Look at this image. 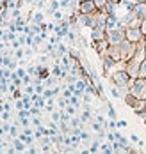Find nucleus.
Instances as JSON below:
<instances>
[{
	"mask_svg": "<svg viewBox=\"0 0 146 154\" xmlns=\"http://www.w3.org/2000/svg\"><path fill=\"white\" fill-rule=\"evenodd\" d=\"M128 94L139 97V99H146V80L144 78H132L128 85Z\"/></svg>",
	"mask_w": 146,
	"mask_h": 154,
	"instance_id": "f257e3e1",
	"label": "nucleus"
},
{
	"mask_svg": "<svg viewBox=\"0 0 146 154\" xmlns=\"http://www.w3.org/2000/svg\"><path fill=\"white\" fill-rule=\"evenodd\" d=\"M111 80L114 82V85H118V87H121V89H125V91H128V85L130 82H132V78H130V75L127 73V69H119V71H116V73H112L111 75Z\"/></svg>",
	"mask_w": 146,
	"mask_h": 154,
	"instance_id": "f03ea898",
	"label": "nucleus"
},
{
	"mask_svg": "<svg viewBox=\"0 0 146 154\" xmlns=\"http://www.w3.org/2000/svg\"><path fill=\"white\" fill-rule=\"evenodd\" d=\"M125 39H127V37H125V29H123V27H116V29L107 30V41H109L111 46L119 45V43L125 41Z\"/></svg>",
	"mask_w": 146,
	"mask_h": 154,
	"instance_id": "7ed1b4c3",
	"label": "nucleus"
},
{
	"mask_svg": "<svg viewBox=\"0 0 146 154\" xmlns=\"http://www.w3.org/2000/svg\"><path fill=\"white\" fill-rule=\"evenodd\" d=\"M125 37L132 43H139V41L144 39V35H143L139 27H125Z\"/></svg>",
	"mask_w": 146,
	"mask_h": 154,
	"instance_id": "20e7f679",
	"label": "nucleus"
},
{
	"mask_svg": "<svg viewBox=\"0 0 146 154\" xmlns=\"http://www.w3.org/2000/svg\"><path fill=\"white\" fill-rule=\"evenodd\" d=\"M96 11H98V7H96V4H95V0H80L79 2V13L93 14Z\"/></svg>",
	"mask_w": 146,
	"mask_h": 154,
	"instance_id": "39448f33",
	"label": "nucleus"
},
{
	"mask_svg": "<svg viewBox=\"0 0 146 154\" xmlns=\"http://www.w3.org/2000/svg\"><path fill=\"white\" fill-rule=\"evenodd\" d=\"M134 11H135V16H137V18L144 20L146 18V2H139V4H135Z\"/></svg>",
	"mask_w": 146,
	"mask_h": 154,
	"instance_id": "423d86ee",
	"label": "nucleus"
},
{
	"mask_svg": "<svg viewBox=\"0 0 146 154\" xmlns=\"http://www.w3.org/2000/svg\"><path fill=\"white\" fill-rule=\"evenodd\" d=\"M25 145H27V143H25L23 140H20L18 137L13 138V147L16 149V152H23V151H25Z\"/></svg>",
	"mask_w": 146,
	"mask_h": 154,
	"instance_id": "0eeeda50",
	"label": "nucleus"
},
{
	"mask_svg": "<svg viewBox=\"0 0 146 154\" xmlns=\"http://www.w3.org/2000/svg\"><path fill=\"white\" fill-rule=\"evenodd\" d=\"M139 78H146V59L139 66Z\"/></svg>",
	"mask_w": 146,
	"mask_h": 154,
	"instance_id": "6e6552de",
	"label": "nucleus"
},
{
	"mask_svg": "<svg viewBox=\"0 0 146 154\" xmlns=\"http://www.w3.org/2000/svg\"><path fill=\"white\" fill-rule=\"evenodd\" d=\"M32 21L34 23H43V13H34L32 14Z\"/></svg>",
	"mask_w": 146,
	"mask_h": 154,
	"instance_id": "1a4fd4ad",
	"label": "nucleus"
},
{
	"mask_svg": "<svg viewBox=\"0 0 146 154\" xmlns=\"http://www.w3.org/2000/svg\"><path fill=\"white\" fill-rule=\"evenodd\" d=\"M98 142H100V140H96V142H93V143H91L89 152H98V149H100V147H98Z\"/></svg>",
	"mask_w": 146,
	"mask_h": 154,
	"instance_id": "9d476101",
	"label": "nucleus"
},
{
	"mask_svg": "<svg viewBox=\"0 0 146 154\" xmlns=\"http://www.w3.org/2000/svg\"><path fill=\"white\" fill-rule=\"evenodd\" d=\"M95 4H96L98 11H102V9H103V5L107 4V0H95Z\"/></svg>",
	"mask_w": 146,
	"mask_h": 154,
	"instance_id": "9b49d317",
	"label": "nucleus"
},
{
	"mask_svg": "<svg viewBox=\"0 0 146 154\" xmlns=\"http://www.w3.org/2000/svg\"><path fill=\"white\" fill-rule=\"evenodd\" d=\"M52 96H54V91H50V89H45V91H43V97H45V99H50Z\"/></svg>",
	"mask_w": 146,
	"mask_h": 154,
	"instance_id": "f8f14e48",
	"label": "nucleus"
},
{
	"mask_svg": "<svg viewBox=\"0 0 146 154\" xmlns=\"http://www.w3.org/2000/svg\"><path fill=\"white\" fill-rule=\"evenodd\" d=\"M79 137H80V140L87 142V140H89V133H86V131H80V135H79Z\"/></svg>",
	"mask_w": 146,
	"mask_h": 154,
	"instance_id": "ddd939ff",
	"label": "nucleus"
},
{
	"mask_svg": "<svg viewBox=\"0 0 146 154\" xmlns=\"http://www.w3.org/2000/svg\"><path fill=\"white\" fill-rule=\"evenodd\" d=\"M139 29H141V32H143V35H146V18L141 21V27H139Z\"/></svg>",
	"mask_w": 146,
	"mask_h": 154,
	"instance_id": "4468645a",
	"label": "nucleus"
},
{
	"mask_svg": "<svg viewBox=\"0 0 146 154\" xmlns=\"http://www.w3.org/2000/svg\"><path fill=\"white\" fill-rule=\"evenodd\" d=\"M54 18H55V20H63V13H61L59 9H57V11H54Z\"/></svg>",
	"mask_w": 146,
	"mask_h": 154,
	"instance_id": "2eb2a0df",
	"label": "nucleus"
},
{
	"mask_svg": "<svg viewBox=\"0 0 146 154\" xmlns=\"http://www.w3.org/2000/svg\"><path fill=\"white\" fill-rule=\"evenodd\" d=\"M15 57H16V59H21V57H23V50H21V48H16V53H15Z\"/></svg>",
	"mask_w": 146,
	"mask_h": 154,
	"instance_id": "dca6fc26",
	"label": "nucleus"
},
{
	"mask_svg": "<svg viewBox=\"0 0 146 154\" xmlns=\"http://www.w3.org/2000/svg\"><path fill=\"white\" fill-rule=\"evenodd\" d=\"M116 126H118V128H127V126H128V122H127V121H118V122H116Z\"/></svg>",
	"mask_w": 146,
	"mask_h": 154,
	"instance_id": "f3484780",
	"label": "nucleus"
},
{
	"mask_svg": "<svg viewBox=\"0 0 146 154\" xmlns=\"http://www.w3.org/2000/svg\"><path fill=\"white\" fill-rule=\"evenodd\" d=\"M2 119H4V121H9V119H11V115H9V112H7V110H5V112H2Z\"/></svg>",
	"mask_w": 146,
	"mask_h": 154,
	"instance_id": "a211bd4d",
	"label": "nucleus"
},
{
	"mask_svg": "<svg viewBox=\"0 0 146 154\" xmlns=\"http://www.w3.org/2000/svg\"><path fill=\"white\" fill-rule=\"evenodd\" d=\"M32 124L36 126V128H41V121H39L37 117H34V119H32Z\"/></svg>",
	"mask_w": 146,
	"mask_h": 154,
	"instance_id": "6ab92c4d",
	"label": "nucleus"
},
{
	"mask_svg": "<svg viewBox=\"0 0 146 154\" xmlns=\"http://www.w3.org/2000/svg\"><path fill=\"white\" fill-rule=\"evenodd\" d=\"M13 94H15V96H13L15 99H21V97H23V96H21V92H20L18 89H16V91H15V92H13Z\"/></svg>",
	"mask_w": 146,
	"mask_h": 154,
	"instance_id": "aec40b11",
	"label": "nucleus"
},
{
	"mask_svg": "<svg viewBox=\"0 0 146 154\" xmlns=\"http://www.w3.org/2000/svg\"><path fill=\"white\" fill-rule=\"evenodd\" d=\"M130 140H132L134 143H139V142H141V140H139V137H137V135H130Z\"/></svg>",
	"mask_w": 146,
	"mask_h": 154,
	"instance_id": "412c9836",
	"label": "nucleus"
},
{
	"mask_svg": "<svg viewBox=\"0 0 146 154\" xmlns=\"http://www.w3.org/2000/svg\"><path fill=\"white\" fill-rule=\"evenodd\" d=\"M109 117H111V119H116V113H114V110H112L111 105H109Z\"/></svg>",
	"mask_w": 146,
	"mask_h": 154,
	"instance_id": "4be33fe9",
	"label": "nucleus"
},
{
	"mask_svg": "<svg viewBox=\"0 0 146 154\" xmlns=\"http://www.w3.org/2000/svg\"><path fill=\"white\" fill-rule=\"evenodd\" d=\"M16 75H18L20 78H23L25 75H27V73H25V69H18V71H16Z\"/></svg>",
	"mask_w": 146,
	"mask_h": 154,
	"instance_id": "5701e85b",
	"label": "nucleus"
},
{
	"mask_svg": "<svg viewBox=\"0 0 146 154\" xmlns=\"http://www.w3.org/2000/svg\"><path fill=\"white\" fill-rule=\"evenodd\" d=\"M68 37H70V41H75V32H68Z\"/></svg>",
	"mask_w": 146,
	"mask_h": 154,
	"instance_id": "b1692460",
	"label": "nucleus"
},
{
	"mask_svg": "<svg viewBox=\"0 0 146 154\" xmlns=\"http://www.w3.org/2000/svg\"><path fill=\"white\" fill-rule=\"evenodd\" d=\"M107 2H114V4H119L121 0H107Z\"/></svg>",
	"mask_w": 146,
	"mask_h": 154,
	"instance_id": "393cba45",
	"label": "nucleus"
},
{
	"mask_svg": "<svg viewBox=\"0 0 146 154\" xmlns=\"http://www.w3.org/2000/svg\"><path fill=\"white\" fill-rule=\"evenodd\" d=\"M2 50H4V45H2V43H0V51H2Z\"/></svg>",
	"mask_w": 146,
	"mask_h": 154,
	"instance_id": "a878e982",
	"label": "nucleus"
},
{
	"mask_svg": "<svg viewBox=\"0 0 146 154\" xmlns=\"http://www.w3.org/2000/svg\"><path fill=\"white\" fill-rule=\"evenodd\" d=\"M144 57H146V43H144Z\"/></svg>",
	"mask_w": 146,
	"mask_h": 154,
	"instance_id": "bb28decb",
	"label": "nucleus"
},
{
	"mask_svg": "<svg viewBox=\"0 0 146 154\" xmlns=\"http://www.w3.org/2000/svg\"><path fill=\"white\" fill-rule=\"evenodd\" d=\"M144 124H146V119H144Z\"/></svg>",
	"mask_w": 146,
	"mask_h": 154,
	"instance_id": "cd10ccee",
	"label": "nucleus"
},
{
	"mask_svg": "<svg viewBox=\"0 0 146 154\" xmlns=\"http://www.w3.org/2000/svg\"><path fill=\"white\" fill-rule=\"evenodd\" d=\"M144 80H146V78H144Z\"/></svg>",
	"mask_w": 146,
	"mask_h": 154,
	"instance_id": "c85d7f7f",
	"label": "nucleus"
}]
</instances>
